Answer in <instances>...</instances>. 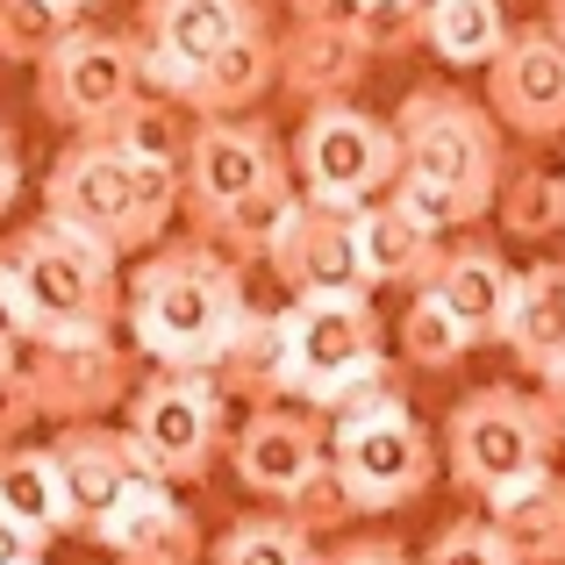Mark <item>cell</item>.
<instances>
[{
  "instance_id": "1",
  "label": "cell",
  "mask_w": 565,
  "mask_h": 565,
  "mask_svg": "<svg viewBox=\"0 0 565 565\" xmlns=\"http://www.w3.org/2000/svg\"><path fill=\"white\" fill-rule=\"evenodd\" d=\"M394 143H401L394 201L415 222L451 236L494 215L509 158H501V122L487 115V100L458 94V86H415L394 108Z\"/></svg>"
},
{
  "instance_id": "2",
  "label": "cell",
  "mask_w": 565,
  "mask_h": 565,
  "mask_svg": "<svg viewBox=\"0 0 565 565\" xmlns=\"http://www.w3.org/2000/svg\"><path fill=\"white\" fill-rule=\"evenodd\" d=\"M122 316H129L137 351L158 373H215V359L230 351L236 322L250 316L244 265L222 258L201 236L158 244L151 258L122 279Z\"/></svg>"
},
{
  "instance_id": "3",
  "label": "cell",
  "mask_w": 565,
  "mask_h": 565,
  "mask_svg": "<svg viewBox=\"0 0 565 565\" xmlns=\"http://www.w3.org/2000/svg\"><path fill=\"white\" fill-rule=\"evenodd\" d=\"M180 186H186V215L201 230V244H215L236 265L265 258L279 222H287V207L301 201L294 158L250 115H236V122H193L186 158H180Z\"/></svg>"
},
{
  "instance_id": "4",
  "label": "cell",
  "mask_w": 565,
  "mask_h": 565,
  "mask_svg": "<svg viewBox=\"0 0 565 565\" xmlns=\"http://www.w3.org/2000/svg\"><path fill=\"white\" fill-rule=\"evenodd\" d=\"M180 207H186L180 166L129 158L108 137H72L51 158V172H43V215L94 236V244H108L115 258H129V250L151 258Z\"/></svg>"
},
{
  "instance_id": "5",
  "label": "cell",
  "mask_w": 565,
  "mask_h": 565,
  "mask_svg": "<svg viewBox=\"0 0 565 565\" xmlns=\"http://www.w3.org/2000/svg\"><path fill=\"white\" fill-rule=\"evenodd\" d=\"M0 279L22 308L29 344L36 337H108L122 316V258L51 215L14 230V244L0 250Z\"/></svg>"
},
{
  "instance_id": "6",
  "label": "cell",
  "mask_w": 565,
  "mask_h": 565,
  "mask_svg": "<svg viewBox=\"0 0 565 565\" xmlns=\"http://www.w3.org/2000/svg\"><path fill=\"white\" fill-rule=\"evenodd\" d=\"M552 423H544V401L523 386H472L451 415H444V472L466 487L472 501H494L509 487L552 472Z\"/></svg>"
},
{
  "instance_id": "7",
  "label": "cell",
  "mask_w": 565,
  "mask_h": 565,
  "mask_svg": "<svg viewBox=\"0 0 565 565\" xmlns=\"http://www.w3.org/2000/svg\"><path fill=\"white\" fill-rule=\"evenodd\" d=\"M401 180V143L394 122L365 115L359 100H337V108H308L301 137H294V186L301 201L322 207H373L386 201Z\"/></svg>"
},
{
  "instance_id": "8",
  "label": "cell",
  "mask_w": 565,
  "mask_h": 565,
  "mask_svg": "<svg viewBox=\"0 0 565 565\" xmlns=\"http://www.w3.org/2000/svg\"><path fill=\"white\" fill-rule=\"evenodd\" d=\"M429 480H437V437L408 408L330 423V487L344 509L359 515L408 509V501L429 494Z\"/></svg>"
},
{
  "instance_id": "9",
  "label": "cell",
  "mask_w": 565,
  "mask_h": 565,
  "mask_svg": "<svg viewBox=\"0 0 565 565\" xmlns=\"http://www.w3.org/2000/svg\"><path fill=\"white\" fill-rule=\"evenodd\" d=\"M222 386L207 373H151L129 394V444H137L143 472L166 487L207 480L222 451Z\"/></svg>"
},
{
  "instance_id": "10",
  "label": "cell",
  "mask_w": 565,
  "mask_h": 565,
  "mask_svg": "<svg viewBox=\"0 0 565 565\" xmlns=\"http://www.w3.org/2000/svg\"><path fill=\"white\" fill-rule=\"evenodd\" d=\"M137 94H143L137 36H115V29H72L36 65V108L72 137H100Z\"/></svg>"
},
{
  "instance_id": "11",
  "label": "cell",
  "mask_w": 565,
  "mask_h": 565,
  "mask_svg": "<svg viewBox=\"0 0 565 565\" xmlns=\"http://www.w3.org/2000/svg\"><path fill=\"white\" fill-rule=\"evenodd\" d=\"M244 36H265V0H143L137 57H143V94L186 100L193 72L236 51Z\"/></svg>"
},
{
  "instance_id": "12",
  "label": "cell",
  "mask_w": 565,
  "mask_h": 565,
  "mask_svg": "<svg viewBox=\"0 0 565 565\" xmlns=\"http://www.w3.org/2000/svg\"><path fill=\"white\" fill-rule=\"evenodd\" d=\"M230 466L258 501L294 509V523H301V509H316L322 494L337 501V487H330V429H322L316 408H250V423L230 437Z\"/></svg>"
},
{
  "instance_id": "13",
  "label": "cell",
  "mask_w": 565,
  "mask_h": 565,
  "mask_svg": "<svg viewBox=\"0 0 565 565\" xmlns=\"http://www.w3.org/2000/svg\"><path fill=\"white\" fill-rule=\"evenodd\" d=\"M279 330H287V401H322L337 386H351L365 365H380V316L373 294H351V301H294L279 308Z\"/></svg>"
},
{
  "instance_id": "14",
  "label": "cell",
  "mask_w": 565,
  "mask_h": 565,
  "mask_svg": "<svg viewBox=\"0 0 565 565\" xmlns=\"http://www.w3.org/2000/svg\"><path fill=\"white\" fill-rule=\"evenodd\" d=\"M265 265L279 273V287L294 301H351L373 294L365 279V244H359V215L351 207H322V201H294L279 222Z\"/></svg>"
},
{
  "instance_id": "15",
  "label": "cell",
  "mask_w": 565,
  "mask_h": 565,
  "mask_svg": "<svg viewBox=\"0 0 565 565\" xmlns=\"http://www.w3.org/2000/svg\"><path fill=\"white\" fill-rule=\"evenodd\" d=\"M487 115L523 143L565 137V36L552 22L509 29L501 57L487 65Z\"/></svg>"
},
{
  "instance_id": "16",
  "label": "cell",
  "mask_w": 565,
  "mask_h": 565,
  "mask_svg": "<svg viewBox=\"0 0 565 565\" xmlns=\"http://www.w3.org/2000/svg\"><path fill=\"white\" fill-rule=\"evenodd\" d=\"M22 365H29V386H36V408L57 429L100 423L108 408H129V394H137L115 337H36Z\"/></svg>"
},
{
  "instance_id": "17",
  "label": "cell",
  "mask_w": 565,
  "mask_h": 565,
  "mask_svg": "<svg viewBox=\"0 0 565 565\" xmlns=\"http://www.w3.org/2000/svg\"><path fill=\"white\" fill-rule=\"evenodd\" d=\"M51 466H57V487H65L72 530H86V537H94V530L115 515V501H122L129 487L151 480V472H143V458H137V444H129V429H108V423H72V429H57Z\"/></svg>"
},
{
  "instance_id": "18",
  "label": "cell",
  "mask_w": 565,
  "mask_h": 565,
  "mask_svg": "<svg viewBox=\"0 0 565 565\" xmlns=\"http://www.w3.org/2000/svg\"><path fill=\"white\" fill-rule=\"evenodd\" d=\"M365 65H373V51L351 36L344 14H316V22H294L287 36H279V86H287L301 108H337V100H351L359 79H365Z\"/></svg>"
},
{
  "instance_id": "19",
  "label": "cell",
  "mask_w": 565,
  "mask_h": 565,
  "mask_svg": "<svg viewBox=\"0 0 565 565\" xmlns=\"http://www.w3.org/2000/svg\"><path fill=\"white\" fill-rule=\"evenodd\" d=\"M122 565H201V523L172 501L166 480H143L115 501V515L94 530Z\"/></svg>"
},
{
  "instance_id": "20",
  "label": "cell",
  "mask_w": 565,
  "mask_h": 565,
  "mask_svg": "<svg viewBox=\"0 0 565 565\" xmlns=\"http://www.w3.org/2000/svg\"><path fill=\"white\" fill-rule=\"evenodd\" d=\"M423 294H437L444 316L472 337V344H494L509 330V308H515V265L501 258L494 244H451Z\"/></svg>"
},
{
  "instance_id": "21",
  "label": "cell",
  "mask_w": 565,
  "mask_h": 565,
  "mask_svg": "<svg viewBox=\"0 0 565 565\" xmlns=\"http://www.w3.org/2000/svg\"><path fill=\"white\" fill-rule=\"evenodd\" d=\"M359 244H365V279H373V287H408V294H423L429 279H437L444 250H451L429 222H415L394 193L373 201V207H359Z\"/></svg>"
},
{
  "instance_id": "22",
  "label": "cell",
  "mask_w": 565,
  "mask_h": 565,
  "mask_svg": "<svg viewBox=\"0 0 565 565\" xmlns=\"http://www.w3.org/2000/svg\"><path fill=\"white\" fill-rule=\"evenodd\" d=\"M273 86H279V36L265 29V36H244L236 51H222L215 65L193 72L180 108L193 122H236V115H250Z\"/></svg>"
},
{
  "instance_id": "23",
  "label": "cell",
  "mask_w": 565,
  "mask_h": 565,
  "mask_svg": "<svg viewBox=\"0 0 565 565\" xmlns=\"http://www.w3.org/2000/svg\"><path fill=\"white\" fill-rule=\"evenodd\" d=\"M501 344L515 351L523 373H558L565 365V265L558 258H537L515 273V308H509V330Z\"/></svg>"
},
{
  "instance_id": "24",
  "label": "cell",
  "mask_w": 565,
  "mask_h": 565,
  "mask_svg": "<svg viewBox=\"0 0 565 565\" xmlns=\"http://www.w3.org/2000/svg\"><path fill=\"white\" fill-rule=\"evenodd\" d=\"M487 530L515 565H565V480L537 472V480L509 487L487 501Z\"/></svg>"
},
{
  "instance_id": "25",
  "label": "cell",
  "mask_w": 565,
  "mask_h": 565,
  "mask_svg": "<svg viewBox=\"0 0 565 565\" xmlns=\"http://www.w3.org/2000/svg\"><path fill=\"white\" fill-rule=\"evenodd\" d=\"M222 386V401H258V408H279L287 401V330H279V316H258L250 308L244 322H236L230 351L215 359V373H207Z\"/></svg>"
},
{
  "instance_id": "26",
  "label": "cell",
  "mask_w": 565,
  "mask_h": 565,
  "mask_svg": "<svg viewBox=\"0 0 565 565\" xmlns=\"http://www.w3.org/2000/svg\"><path fill=\"white\" fill-rule=\"evenodd\" d=\"M0 509L29 530V537H65L72 515H65V487H57V466H51V444H14L0 451Z\"/></svg>"
},
{
  "instance_id": "27",
  "label": "cell",
  "mask_w": 565,
  "mask_h": 565,
  "mask_svg": "<svg viewBox=\"0 0 565 565\" xmlns=\"http://www.w3.org/2000/svg\"><path fill=\"white\" fill-rule=\"evenodd\" d=\"M423 43L444 57V65H458V72L494 65L501 43H509V14H501V0H429Z\"/></svg>"
},
{
  "instance_id": "28",
  "label": "cell",
  "mask_w": 565,
  "mask_h": 565,
  "mask_svg": "<svg viewBox=\"0 0 565 565\" xmlns=\"http://www.w3.org/2000/svg\"><path fill=\"white\" fill-rule=\"evenodd\" d=\"M215 565H322V552L294 515H244L215 537Z\"/></svg>"
},
{
  "instance_id": "29",
  "label": "cell",
  "mask_w": 565,
  "mask_h": 565,
  "mask_svg": "<svg viewBox=\"0 0 565 565\" xmlns=\"http://www.w3.org/2000/svg\"><path fill=\"white\" fill-rule=\"evenodd\" d=\"M100 137L115 143V151H129V158H151V166H180L186 158V108L180 100H158V94H137L122 115H115Z\"/></svg>"
},
{
  "instance_id": "30",
  "label": "cell",
  "mask_w": 565,
  "mask_h": 565,
  "mask_svg": "<svg viewBox=\"0 0 565 565\" xmlns=\"http://www.w3.org/2000/svg\"><path fill=\"white\" fill-rule=\"evenodd\" d=\"M72 29H79V14L65 0H0V57L8 65H43Z\"/></svg>"
},
{
  "instance_id": "31",
  "label": "cell",
  "mask_w": 565,
  "mask_h": 565,
  "mask_svg": "<svg viewBox=\"0 0 565 565\" xmlns=\"http://www.w3.org/2000/svg\"><path fill=\"white\" fill-rule=\"evenodd\" d=\"M466 351H472V337L444 316L437 294H408V308H401V359L415 373H451Z\"/></svg>"
},
{
  "instance_id": "32",
  "label": "cell",
  "mask_w": 565,
  "mask_h": 565,
  "mask_svg": "<svg viewBox=\"0 0 565 565\" xmlns=\"http://www.w3.org/2000/svg\"><path fill=\"white\" fill-rule=\"evenodd\" d=\"M494 207H501V230L509 236H558V172L509 166Z\"/></svg>"
},
{
  "instance_id": "33",
  "label": "cell",
  "mask_w": 565,
  "mask_h": 565,
  "mask_svg": "<svg viewBox=\"0 0 565 565\" xmlns=\"http://www.w3.org/2000/svg\"><path fill=\"white\" fill-rule=\"evenodd\" d=\"M423 14H429V0H351L344 22L373 57H394L423 43Z\"/></svg>"
},
{
  "instance_id": "34",
  "label": "cell",
  "mask_w": 565,
  "mask_h": 565,
  "mask_svg": "<svg viewBox=\"0 0 565 565\" xmlns=\"http://www.w3.org/2000/svg\"><path fill=\"white\" fill-rule=\"evenodd\" d=\"M415 565H515L501 552V537L487 530V515H458V523H444L437 537H429V552Z\"/></svg>"
},
{
  "instance_id": "35",
  "label": "cell",
  "mask_w": 565,
  "mask_h": 565,
  "mask_svg": "<svg viewBox=\"0 0 565 565\" xmlns=\"http://www.w3.org/2000/svg\"><path fill=\"white\" fill-rule=\"evenodd\" d=\"M36 415L43 408H36V386H29V365L14 359V351H0V451H14Z\"/></svg>"
},
{
  "instance_id": "36",
  "label": "cell",
  "mask_w": 565,
  "mask_h": 565,
  "mask_svg": "<svg viewBox=\"0 0 565 565\" xmlns=\"http://www.w3.org/2000/svg\"><path fill=\"white\" fill-rule=\"evenodd\" d=\"M322 565H415L401 537H344L337 552H322Z\"/></svg>"
},
{
  "instance_id": "37",
  "label": "cell",
  "mask_w": 565,
  "mask_h": 565,
  "mask_svg": "<svg viewBox=\"0 0 565 565\" xmlns=\"http://www.w3.org/2000/svg\"><path fill=\"white\" fill-rule=\"evenodd\" d=\"M43 558V537H29L8 509H0V565H36Z\"/></svg>"
},
{
  "instance_id": "38",
  "label": "cell",
  "mask_w": 565,
  "mask_h": 565,
  "mask_svg": "<svg viewBox=\"0 0 565 565\" xmlns=\"http://www.w3.org/2000/svg\"><path fill=\"white\" fill-rule=\"evenodd\" d=\"M14 193H22V151H14V129L0 122V222H8Z\"/></svg>"
},
{
  "instance_id": "39",
  "label": "cell",
  "mask_w": 565,
  "mask_h": 565,
  "mask_svg": "<svg viewBox=\"0 0 565 565\" xmlns=\"http://www.w3.org/2000/svg\"><path fill=\"white\" fill-rule=\"evenodd\" d=\"M544 423H552V437L565 444V365H558V373H544Z\"/></svg>"
},
{
  "instance_id": "40",
  "label": "cell",
  "mask_w": 565,
  "mask_h": 565,
  "mask_svg": "<svg viewBox=\"0 0 565 565\" xmlns=\"http://www.w3.org/2000/svg\"><path fill=\"white\" fill-rule=\"evenodd\" d=\"M14 344H29V330H22V308H14L8 279H0V351H14Z\"/></svg>"
},
{
  "instance_id": "41",
  "label": "cell",
  "mask_w": 565,
  "mask_h": 565,
  "mask_svg": "<svg viewBox=\"0 0 565 565\" xmlns=\"http://www.w3.org/2000/svg\"><path fill=\"white\" fill-rule=\"evenodd\" d=\"M279 8H287L294 22H316V14H344L351 0H279Z\"/></svg>"
},
{
  "instance_id": "42",
  "label": "cell",
  "mask_w": 565,
  "mask_h": 565,
  "mask_svg": "<svg viewBox=\"0 0 565 565\" xmlns=\"http://www.w3.org/2000/svg\"><path fill=\"white\" fill-rule=\"evenodd\" d=\"M552 29H558V36H565V0H552Z\"/></svg>"
},
{
  "instance_id": "43",
  "label": "cell",
  "mask_w": 565,
  "mask_h": 565,
  "mask_svg": "<svg viewBox=\"0 0 565 565\" xmlns=\"http://www.w3.org/2000/svg\"><path fill=\"white\" fill-rule=\"evenodd\" d=\"M558 236H565V172H558Z\"/></svg>"
},
{
  "instance_id": "44",
  "label": "cell",
  "mask_w": 565,
  "mask_h": 565,
  "mask_svg": "<svg viewBox=\"0 0 565 565\" xmlns=\"http://www.w3.org/2000/svg\"><path fill=\"white\" fill-rule=\"evenodd\" d=\"M65 8H72V14H86V8H100V0H65Z\"/></svg>"
},
{
  "instance_id": "45",
  "label": "cell",
  "mask_w": 565,
  "mask_h": 565,
  "mask_svg": "<svg viewBox=\"0 0 565 565\" xmlns=\"http://www.w3.org/2000/svg\"><path fill=\"white\" fill-rule=\"evenodd\" d=\"M36 565H43V558H36Z\"/></svg>"
}]
</instances>
